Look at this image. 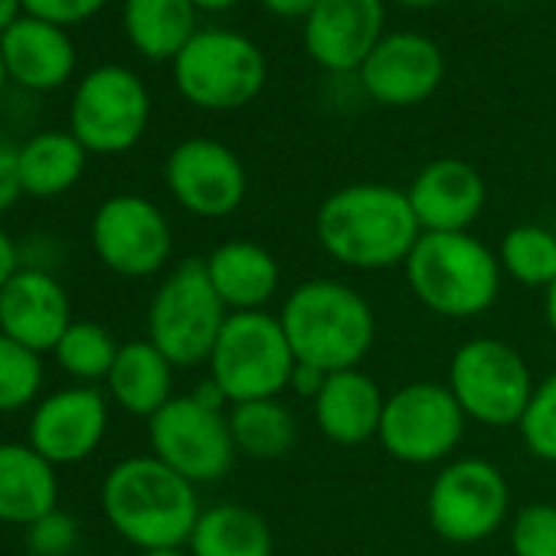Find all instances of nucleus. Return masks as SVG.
<instances>
[{
  "label": "nucleus",
  "mask_w": 556,
  "mask_h": 556,
  "mask_svg": "<svg viewBox=\"0 0 556 556\" xmlns=\"http://www.w3.org/2000/svg\"><path fill=\"white\" fill-rule=\"evenodd\" d=\"M174 364L144 338L118 348L105 377V396L128 416L151 419L174 400Z\"/></svg>",
  "instance_id": "nucleus-24"
},
{
  "label": "nucleus",
  "mask_w": 556,
  "mask_h": 556,
  "mask_svg": "<svg viewBox=\"0 0 556 556\" xmlns=\"http://www.w3.org/2000/svg\"><path fill=\"white\" fill-rule=\"evenodd\" d=\"M229 312L219 302L203 258L174 265L148 305V341L174 367H200L210 361Z\"/></svg>",
  "instance_id": "nucleus-7"
},
{
  "label": "nucleus",
  "mask_w": 556,
  "mask_h": 556,
  "mask_svg": "<svg viewBox=\"0 0 556 556\" xmlns=\"http://www.w3.org/2000/svg\"><path fill=\"white\" fill-rule=\"evenodd\" d=\"M383 0H318L305 17V50L331 73H357L383 40Z\"/></svg>",
  "instance_id": "nucleus-18"
},
{
  "label": "nucleus",
  "mask_w": 556,
  "mask_h": 556,
  "mask_svg": "<svg viewBox=\"0 0 556 556\" xmlns=\"http://www.w3.org/2000/svg\"><path fill=\"white\" fill-rule=\"evenodd\" d=\"M396 4H403V8H432V4H439V0H396Z\"/></svg>",
  "instance_id": "nucleus-43"
},
{
  "label": "nucleus",
  "mask_w": 556,
  "mask_h": 556,
  "mask_svg": "<svg viewBox=\"0 0 556 556\" xmlns=\"http://www.w3.org/2000/svg\"><path fill=\"white\" fill-rule=\"evenodd\" d=\"M229 432L236 452L255 462L286 458L295 448L299 426L282 400H249L229 409Z\"/></svg>",
  "instance_id": "nucleus-28"
},
{
  "label": "nucleus",
  "mask_w": 556,
  "mask_h": 556,
  "mask_svg": "<svg viewBox=\"0 0 556 556\" xmlns=\"http://www.w3.org/2000/svg\"><path fill=\"white\" fill-rule=\"evenodd\" d=\"M99 262L122 278L157 275L174 252V232L157 203L138 193L109 197L89 226Z\"/></svg>",
  "instance_id": "nucleus-13"
},
{
  "label": "nucleus",
  "mask_w": 556,
  "mask_h": 556,
  "mask_svg": "<svg viewBox=\"0 0 556 556\" xmlns=\"http://www.w3.org/2000/svg\"><path fill=\"white\" fill-rule=\"evenodd\" d=\"M403 268L416 302L442 318L484 315L501 295V262L471 232H422Z\"/></svg>",
  "instance_id": "nucleus-4"
},
{
  "label": "nucleus",
  "mask_w": 556,
  "mask_h": 556,
  "mask_svg": "<svg viewBox=\"0 0 556 556\" xmlns=\"http://www.w3.org/2000/svg\"><path fill=\"white\" fill-rule=\"evenodd\" d=\"M27 17H37V21H47V24H56V27H76L89 17H96L105 0H21Z\"/></svg>",
  "instance_id": "nucleus-35"
},
{
  "label": "nucleus",
  "mask_w": 556,
  "mask_h": 556,
  "mask_svg": "<svg viewBox=\"0 0 556 556\" xmlns=\"http://www.w3.org/2000/svg\"><path fill=\"white\" fill-rule=\"evenodd\" d=\"M89 151L73 131H40L27 138L17 151L21 190L37 200H53L70 193L86 174Z\"/></svg>",
  "instance_id": "nucleus-25"
},
{
  "label": "nucleus",
  "mask_w": 556,
  "mask_h": 556,
  "mask_svg": "<svg viewBox=\"0 0 556 556\" xmlns=\"http://www.w3.org/2000/svg\"><path fill=\"white\" fill-rule=\"evenodd\" d=\"M76 543H79V523L60 507L27 527L30 556H73Z\"/></svg>",
  "instance_id": "nucleus-34"
},
{
  "label": "nucleus",
  "mask_w": 556,
  "mask_h": 556,
  "mask_svg": "<svg viewBox=\"0 0 556 556\" xmlns=\"http://www.w3.org/2000/svg\"><path fill=\"white\" fill-rule=\"evenodd\" d=\"M73 321L70 292L43 265H24L0 289V334L37 354H53Z\"/></svg>",
  "instance_id": "nucleus-17"
},
{
  "label": "nucleus",
  "mask_w": 556,
  "mask_h": 556,
  "mask_svg": "<svg viewBox=\"0 0 556 556\" xmlns=\"http://www.w3.org/2000/svg\"><path fill=\"white\" fill-rule=\"evenodd\" d=\"M510 510V484L488 458L448 462L426 501L432 530L448 543H481L494 536Z\"/></svg>",
  "instance_id": "nucleus-11"
},
{
  "label": "nucleus",
  "mask_w": 556,
  "mask_h": 556,
  "mask_svg": "<svg viewBox=\"0 0 556 556\" xmlns=\"http://www.w3.org/2000/svg\"><path fill=\"white\" fill-rule=\"evenodd\" d=\"M543 315H546V325L556 338V282L543 292Z\"/></svg>",
  "instance_id": "nucleus-40"
},
{
  "label": "nucleus",
  "mask_w": 556,
  "mask_h": 556,
  "mask_svg": "<svg viewBox=\"0 0 556 556\" xmlns=\"http://www.w3.org/2000/svg\"><path fill=\"white\" fill-rule=\"evenodd\" d=\"M514 556H556V504H527L510 523Z\"/></svg>",
  "instance_id": "nucleus-33"
},
{
  "label": "nucleus",
  "mask_w": 556,
  "mask_h": 556,
  "mask_svg": "<svg viewBox=\"0 0 556 556\" xmlns=\"http://www.w3.org/2000/svg\"><path fill=\"white\" fill-rule=\"evenodd\" d=\"M406 197L422 232H468L484 210L488 187L475 164L439 157L413 177Z\"/></svg>",
  "instance_id": "nucleus-19"
},
{
  "label": "nucleus",
  "mask_w": 556,
  "mask_h": 556,
  "mask_svg": "<svg viewBox=\"0 0 556 556\" xmlns=\"http://www.w3.org/2000/svg\"><path fill=\"white\" fill-rule=\"evenodd\" d=\"M21 11H24L21 0H0V34H4L21 17Z\"/></svg>",
  "instance_id": "nucleus-39"
},
{
  "label": "nucleus",
  "mask_w": 556,
  "mask_h": 556,
  "mask_svg": "<svg viewBox=\"0 0 556 556\" xmlns=\"http://www.w3.org/2000/svg\"><path fill=\"white\" fill-rule=\"evenodd\" d=\"M21 268H24L21 265V245L4 226H0V289H4Z\"/></svg>",
  "instance_id": "nucleus-37"
},
{
  "label": "nucleus",
  "mask_w": 556,
  "mask_h": 556,
  "mask_svg": "<svg viewBox=\"0 0 556 556\" xmlns=\"http://www.w3.org/2000/svg\"><path fill=\"white\" fill-rule=\"evenodd\" d=\"M118 348L122 344L112 338L109 328L96 321H73L66 334L60 338V344L53 348V361L83 387H96V383H105L118 357Z\"/></svg>",
  "instance_id": "nucleus-30"
},
{
  "label": "nucleus",
  "mask_w": 556,
  "mask_h": 556,
  "mask_svg": "<svg viewBox=\"0 0 556 556\" xmlns=\"http://www.w3.org/2000/svg\"><path fill=\"white\" fill-rule=\"evenodd\" d=\"M17 151L21 144H14L8 135H0V213H8L21 197V174H17Z\"/></svg>",
  "instance_id": "nucleus-36"
},
{
  "label": "nucleus",
  "mask_w": 556,
  "mask_h": 556,
  "mask_svg": "<svg viewBox=\"0 0 556 556\" xmlns=\"http://www.w3.org/2000/svg\"><path fill=\"white\" fill-rule=\"evenodd\" d=\"M164 184L177 206L200 219H223L245 200L249 177L242 161L213 138L180 141L164 164Z\"/></svg>",
  "instance_id": "nucleus-14"
},
{
  "label": "nucleus",
  "mask_w": 556,
  "mask_h": 556,
  "mask_svg": "<svg viewBox=\"0 0 556 556\" xmlns=\"http://www.w3.org/2000/svg\"><path fill=\"white\" fill-rule=\"evenodd\" d=\"M43 380V354L0 334V413H21L27 406H37Z\"/></svg>",
  "instance_id": "nucleus-31"
},
{
  "label": "nucleus",
  "mask_w": 556,
  "mask_h": 556,
  "mask_svg": "<svg viewBox=\"0 0 556 556\" xmlns=\"http://www.w3.org/2000/svg\"><path fill=\"white\" fill-rule=\"evenodd\" d=\"M125 34L144 60H177L197 37L193 0H125Z\"/></svg>",
  "instance_id": "nucleus-26"
},
{
  "label": "nucleus",
  "mask_w": 556,
  "mask_h": 556,
  "mask_svg": "<svg viewBox=\"0 0 556 556\" xmlns=\"http://www.w3.org/2000/svg\"><path fill=\"white\" fill-rule=\"evenodd\" d=\"M190 556H271L268 520L245 504H213L187 540Z\"/></svg>",
  "instance_id": "nucleus-27"
},
{
  "label": "nucleus",
  "mask_w": 556,
  "mask_h": 556,
  "mask_svg": "<svg viewBox=\"0 0 556 556\" xmlns=\"http://www.w3.org/2000/svg\"><path fill=\"white\" fill-rule=\"evenodd\" d=\"M203 262L229 315L265 312V305L282 286V268H278L275 255L252 239H229L216 245Z\"/></svg>",
  "instance_id": "nucleus-22"
},
{
  "label": "nucleus",
  "mask_w": 556,
  "mask_h": 556,
  "mask_svg": "<svg viewBox=\"0 0 556 556\" xmlns=\"http://www.w3.org/2000/svg\"><path fill=\"white\" fill-rule=\"evenodd\" d=\"M517 429L530 455L556 465V374L533 390V400Z\"/></svg>",
  "instance_id": "nucleus-32"
},
{
  "label": "nucleus",
  "mask_w": 556,
  "mask_h": 556,
  "mask_svg": "<svg viewBox=\"0 0 556 556\" xmlns=\"http://www.w3.org/2000/svg\"><path fill=\"white\" fill-rule=\"evenodd\" d=\"M364 92L390 109H409L426 102L445 76L442 50L413 30L383 34L374 53L357 70Z\"/></svg>",
  "instance_id": "nucleus-16"
},
{
  "label": "nucleus",
  "mask_w": 556,
  "mask_h": 556,
  "mask_svg": "<svg viewBox=\"0 0 556 556\" xmlns=\"http://www.w3.org/2000/svg\"><path fill=\"white\" fill-rule=\"evenodd\" d=\"M321 249L361 271L403 265L422 236L406 190L390 184H351L334 190L315 216Z\"/></svg>",
  "instance_id": "nucleus-2"
},
{
  "label": "nucleus",
  "mask_w": 556,
  "mask_h": 556,
  "mask_svg": "<svg viewBox=\"0 0 556 556\" xmlns=\"http://www.w3.org/2000/svg\"><path fill=\"white\" fill-rule=\"evenodd\" d=\"M299 367L321 377L357 370L374 348L377 318L370 302L338 278L295 286L278 315Z\"/></svg>",
  "instance_id": "nucleus-3"
},
{
  "label": "nucleus",
  "mask_w": 556,
  "mask_h": 556,
  "mask_svg": "<svg viewBox=\"0 0 556 556\" xmlns=\"http://www.w3.org/2000/svg\"><path fill=\"white\" fill-rule=\"evenodd\" d=\"M445 387L458 400L465 419L488 429L520 426L536 390L520 351L497 338L465 341L452 354Z\"/></svg>",
  "instance_id": "nucleus-8"
},
{
  "label": "nucleus",
  "mask_w": 556,
  "mask_h": 556,
  "mask_svg": "<svg viewBox=\"0 0 556 556\" xmlns=\"http://www.w3.org/2000/svg\"><path fill=\"white\" fill-rule=\"evenodd\" d=\"M258 4L275 14V17H282V21H295V17H308L315 8H318V0H258Z\"/></svg>",
  "instance_id": "nucleus-38"
},
{
  "label": "nucleus",
  "mask_w": 556,
  "mask_h": 556,
  "mask_svg": "<svg viewBox=\"0 0 556 556\" xmlns=\"http://www.w3.org/2000/svg\"><path fill=\"white\" fill-rule=\"evenodd\" d=\"M223 403V393L210 380L190 396H174L148 419L151 455L184 475L190 484H210L229 475L239 452Z\"/></svg>",
  "instance_id": "nucleus-6"
},
{
  "label": "nucleus",
  "mask_w": 556,
  "mask_h": 556,
  "mask_svg": "<svg viewBox=\"0 0 556 556\" xmlns=\"http://www.w3.org/2000/svg\"><path fill=\"white\" fill-rule=\"evenodd\" d=\"M501 271L510 275L517 286L549 289L556 282V229L523 223L504 232L497 252Z\"/></svg>",
  "instance_id": "nucleus-29"
},
{
  "label": "nucleus",
  "mask_w": 556,
  "mask_h": 556,
  "mask_svg": "<svg viewBox=\"0 0 556 556\" xmlns=\"http://www.w3.org/2000/svg\"><path fill=\"white\" fill-rule=\"evenodd\" d=\"M262 50L232 30H197L174 60L177 92L206 112H232L249 105L265 86Z\"/></svg>",
  "instance_id": "nucleus-9"
},
{
  "label": "nucleus",
  "mask_w": 556,
  "mask_h": 556,
  "mask_svg": "<svg viewBox=\"0 0 556 556\" xmlns=\"http://www.w3.org/2000/svg\"><path fill=\"white\" fill-rule=\"evenodd\" d=\"M465 422L468 419L445 383L419 380L387 396L377 439L396 462L435 465L458 448Z\"/></svg>",
  "instance_id": "nucleus-12"
},
{
  "label": "nucleus",
  "mask_w": 556,
  "mask_h": 556,
  "mask_svg": "<svg viewBox=\"0 0 556 556\" xmlns=\"http://www.w3.org/2000/svg\"><path fill=\"white\" fill-rule=\"evenodd\" d=\"M8 76L30 92H53L70 83L76 70V47L56 24L37 17H17L0 34Z\"/></svg>",
  "instance_id": "nucleus-20"
},
{
  "label": "nucleus",
  "mask_w": 556,
  "mask_h": 556,
  "mask_svg": "<svg viewBox=\"0 0 556 556\" xmlns=\"http://www.w3.org/2000/svg\"><path fill=\"white\" fill-rule=\"evenodd\" d=\"M56 507V465L30 442H0V523L30 527Z\"/></svg>",
  "instance_id": "nucleus-23"
},
{
  "label": "nucleus",
  "mask_w": 556,
  "mask_h": 556,
  "mask_svg": "<svg viewBox=\"0 0 556 556\" xmlns=\"http://www.w3.org/2000/svg\"><path fill=\"white\" fill-rule=\"evenodd\" d=\"M151 122V96L125 66L92 70L73 92L70 131L89 154L131 151Z\"/></svg>",
  "instance_id": "nucleus-10"
},
{
  "label": "nucleus",
  "mask_w": 556,
  "mask_h": 556,
  "mask_svg": "<svg viewBox=\"0 0 556 556\" xmlns=\"http://www.w3.org/2000/svg\"><path fill=\"white\" fill-rule=\"evenodd\" d=\"M8 66H4V53H0V92H4V86H8Z\"/></svg>",
  "instance_id": "nucleus-44"
},
{
  "label": "nucleus",
  "mask_w": 556,
  "mask_h": 556,
  "mask_svg": "<svg viewBox=\"0 0 556 556\" xmlns=\"http://www.w3.org/2000/svg\"><path fill=\"white\" fill-rule=\"evenodd\" d=\"M383 406H387V393L361 367L328 374L321 390L315 393L318 429L325 432V439L344 448L377 439Z\"/></svg>",
  "instance_id": "nucleus-21"
},
{
  "label": "nucleus",
  "mask_w": 556,
  "mask_h": 556,
  "mask_svg": "<svg viewBox=\"0 0 556 556\" xmlns=\"http://www.w3.org/2000/svg\"><path fill=\"white\" fill-rule=\"evenodd\" d=\"M141 556H190L187 546H177V549H151V553H141Z\"/></svg>",
  "instance_id": "nucleus-42"
},
{
  "label": "nucleus",
  "mask_w": 556,
  "mask_h": 556,
  "mask_svg": "<svg viewBox=\"0 0 556 556\" xmlns=\"http://www.w3.org/2000/svg\"><path fill=\"white\" fill-rule=\"evenodd\" d=\"M109 432V396L99 387H63L30 413L27 442L56 468L79 465L102 445Z\"/></svg>",
  "instance_id": "nucleus-15"
},
{
  "label": "nucleus",
  "mask_w": 556,
  "mask_h": 556,
  "mask_svg": "<svg viewBox=\"0 0 556 556\" xmlns=\"http://www.w3.org/2000/svg\"><path fill=\"white\" fill-rule=\"evenodd\" d=\"M210 383L229 406L249 400H278L295 380V354L278 315H229L206 361Z\"/></svg>",
  "instance_id": "nucleus-5"
},
{
  "label": "nucleus",
  "mask_w": 556,
  "mask_h": 556,
  "mask_svg": "<svg viewBox=\"0 0 556 556\" xmlns=\"http://www.w3.org/2000/svg\"><path fill=\"white\" fill-rule=\"evenodd\" d=\"M99 497L109 527L141 553L187 546L200 520L197 484L154 455H131L112 465Z\"/></svg>",
  "instance_id": "nucleus-1"
},
{
  "label": "nucleus",
  "mask_w": 556,
  "mask_h": 556,
  "mask_svg": "<svg viewBox=\"0 0 556 556\" xmlns=\"http://www.w3.org/2000/svg\"><path fill=\"white\" fill-rule=\"evenodd\" d=\"M236 4H239V0H193L197 11H229Z\"/></svg>",
  "instance_id": "nucleus-41"
}]
</instances>
